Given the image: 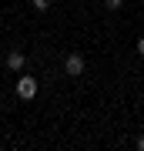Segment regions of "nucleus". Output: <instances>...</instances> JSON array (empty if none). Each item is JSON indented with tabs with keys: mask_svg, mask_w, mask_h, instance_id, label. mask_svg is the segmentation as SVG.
Masks as SVG:
<instances>
[{
	"mask_svg": "<svg viewBox=\"0 0 144 151\" xmlns=\"http://www.w3.org/2000/svg\"><path fill=\"white\" fill-rule=\"evenodd\" d=\"M17 97H20V101H30V97H37V81H34L30 74H24L20 81H17Z\"/></svg>",
	"mask_w": 144,
	"mask_h": 151,
	"instance_id": "1",
	"label": "nucleus"
},
{
	"mask_svg": "<svg viewBox=\"0 0 144 151\" xmlns=\"http://www.w3.org/2000/svg\"><path fill=\"white\" fill-rule=\"evenodd\" d=\"M64 74L67 77H80V74H84V57H80V54H70L64 60Z\"/></svg>",
	"mask_w": 144,
	"mask_h": 151,
	"instance_id": "2",
	"label": "nucleus"
},
{
	"mask_svg": "<svg viewBox=\"0 0 144 151\" xmlns=\"http://www.w3.org/2000/svg\"><path fill=\"white\" fill-rule=\"evenodd\" d=\"M7 64H10V70H20V67H24V54H20V50H10Z\"/></svg>",
	"mask_w": 144,
	"mask_h": 151,
	"instance_id": "3",
	"label": "nucleus"
},
{
	"mask_svg": "<svg viewBox=\"0 0 144 151\" xmlns=\"http://www.w3.org/2000/svg\"><path fill=\"white\" fill-rule=\"evenodd\" d=\"M30 4H34V10H37V14H44V10H50V0H30Z\"/></svg>",
	"mask_w": 144,
	"mask_h": 151,
	"instance_id": "4",
	"label": "nucleus"
},
{
	"mask_svg": "<svg viewBox=\"0 0 144 151\" xmlns=\"http://www.w3.org/2000/svg\"><path fill=\"white\" fill-rule=\"evenodd\" d=\"M104 4H107V7H111V10H117V7L124 4V0H104Z\"/></svg>",
	"mask_w": 144,
	"mask_h": 151,
	"instance_id": "5",
	"label": "nucleus"
},
{
	"mask_svg": "<svg viewBox=\"0 0 144 151\" xmlns=\"http://www.w3.org/2000/svg\"><path fill=\"white\" fill-rule=\"evenodd\" d=\"M138 54H141V57H144V37H141V40H138Z\"/></svg>",
	"mask_w": 144,
	"mask_h": 151,
	"instance_id": "6",
	"label": "nucleus"
},
{
	"mask_svg": "<svg viewBox=\"0 0 144 151\" xmlns=\"http://www.w3.org/2000/svg\"><path fill=\"white\" fill-rule=\"evenodd\" d=\"M138 148H141V151H144V134H141V138H138Z\"/></svg>",
	"mask_w": 144,
	"mask_h": 151,
	"instance_id": "7",
	"label": "nucleus"
}]
</instances>
